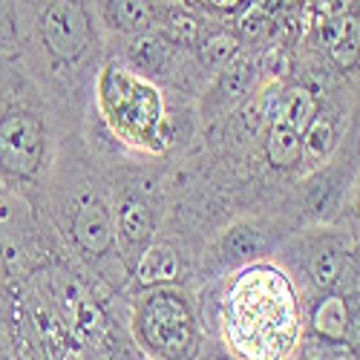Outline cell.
Wrapping results in <instances>:
<instances>
[{"label": "cell", "mask_w": 360, "mask_h": 360, "mask_svg": "<svg viewBox=\"0 0 360 360\" xmlns=\"http://www.w3.org/2000/svg\"><path fill=\"white\" fill-rule=\"evenodd\" d=\"M136 326L144 343L165 357H185L193 343V317L170 291H153L141 300Z\"/></svg>", "instance_id": "obj_1"}, {"label": "cell", "mask_w": 360, "mask_h": 360, "mask_svg": "<svg viewBox=\"0 0 360 360\" xmlns=\"http://www.w3.org/2000/svg\"><path fill=\"white\" fill-rule=\"evenodd\" d=\"M41 153H44L41 122L29 112H9L0 122V167L15 176H29L38 170Z\"/></svg>", "instance_id": "obj_2"}, {"label": "cell", "mask_w": 360, "mask_h": 360, "mask_svg": "<svg viewBox=\"0 0 360 360\" xmlns=\"http://www.w3.org/2000/svg\"><path fill=\"white\" fill-rule=\"evenodd\" d=\"M41 35L58 58H78L89 46V18L78 0H55L41 18Z\"/></svg>", "instance_id": "obj_3"}, {"label": "cell", "mask_w": 360, "mask_h": 360, "mask_svg": "<svg viewBox=\"0 0 360 360\" xmlns=\"http://www.w3.org/2000/svg\"><path fill=\"white\" fill-rule=\"evenodd\" d=\"M72 236L78 239V245L86 254H96V257L112 245V222H110L107 207L98 199L84 202V207L75 214Z\"/></svg>", "instance_id": "obj_4"}, {"label": "cell", "mask_w": 360, "mask_h": 360, "mask_svg": "<svg viewBox=\"0 0 360 360\" xmlns=\"http://www.w3.org/2000/svg\"><path fill=\"white\" fill-rule=\"evenodd\" d=\"M179 277V257L170 245L165 243H156L150 245L139 265H136V283L141 288H150V285H162V283H173Z\"/></svg>", "instance_id": "obj_5"}, {"label": "cell", "mask_w": 360, "mask_h": 360, "mask_svg": "<svg viewBox=\"0 0 360 360\" xmlns=\"http://www.w3.org/2000/svg\"><path fill=\"white\" fill-rule=\"evenodd\" d=\"M311 323H314V332H317L323 340L343 343V340H346V332H349V309H346V300L338 297V294L323 297L320 303L314 306Z\"/></svg>", "instance_id": "obj_6"}, {"label": "cell", "mask_w": 360, "mask_h": 360, "mask_svg": "<svg viewBox=\"0 0 360 360\" xmlns=\"http://www.w3.org/2000/svg\"><path fill=\"white\" fill-rule=\"evenodd\" d=\"M300 144H303V136H300L288 122H283V118L268 124L265 153H268V162H271L274 167L297 165L300 162Z\"/></svg>", "instance_id": "obj_7"}, {"label": "cell", "mask_w": 360, "mask_h": 360, "mask_svg": "<svg viewBox=\"0 0 360 360\" xmlns=\"http://www.w3.org/2000/svg\"><path fill=\"white\" fill-rule=\"evenodd\" d=\"M104 18L122 32H144L153 20L150 0H104Z\"/></svg>", "instance_id": "obj_8"}, {"label": "cell", "mask_w": 360, "mask_h": 360, "mask_svg": "<svg viewBox=\"0 0 360 360\" xmlns=\"http://www.w3.org/2000/svg\"><path fill=\"white\" fill-rule=\"evenodd\" d=\"M251 84H254V61H251L248 55H236L233 61L222 70L214 93H217L219 104L225 107V104H233V101L243 98L248 93Z\"/></svg>", "instance_id": "obj_9"}, {"label": "cell", "mask_w": 360, "mask_h": 360, "mask_svg": "<svg viewBox=\"0 0 360 360\" xmlns=\"http://www.w3.org/2000/svg\"><path fill=\"white\" fill-rule=\"evenodd\" d=\"M335 144V127L326 115H314L311 124L303 133V144H300V162L306 167H317L328 153H332Z\"/></svg>", "instance_id": "obj_10"}, {"label": "cell", "mask_w": 360, "mask_h": 360, "mask_svg": "<svg viewBox=\"0 0 360 360\" xmlns=\"http://www.w3.org/2000/svg\"><path fill=\"white\" fill-rule=\"evenodd\" d=\"M328 52H332L335 64L343 70H352L360 58V18L346 15L338 26L332 38H328Z\"/></svg>", "instance_id": "obj_11"}, {"label": "cell", "mask_w": 360, "mask_h": 360, "mask_svg": "<svg viewBox=\"0 0 360 360\" xmlns=\"http://www.w3.org/2000/svg\"><path fill=\"white\" fill-rule=\"evenodd\" d=\"M118 225L130 245H141L147 243V236L153 233V214H150L147 202H141L139 196H130L122 205V214H118Z\"/></svg>", "instance_id": "obj_12"}, {"label": "cell", "mask_w": 360, "mask_h": 360, "mask_svg": "<svg viewBox=\"0 0 360 360\" xmlns=\"http://www.w3.org/2000/svg\"><path fill=\"white\" fill-rule=\"evenodd\" d=\"M317 115V107H314V96L309 93L306 86H291L283 93V110L277 118L288 122L300 136L306 133V127L311 124V118Z\"/></svg>", "instance_id": "obj_13"}, {"label": "cell", "mask_w": 360, "mask_h": 360, "mask_svg": "<svg viewBox=\"0 0 360 360\" xmlns=\"http://www.w3.org/2000/svg\"><path fill=\"white\" fill-rule=\"evenodd\" d=\"M239 52V41L231 32H217L199 46V61L205 70H225Z\"/></svg>", "instance_id": "obj_14"}, {"label": "cell", "mask_w": 360, "mask_h": 360, "mask_svg": "<svg viewBox=\"0 0 360 360\" xmlns=\"http://www.w3.org/2000/svg\"><path fill=\"white\" fill-rule=\"evenodd\" d=\"M67 306H70L75 323L84 328V332L96 335V332H101V328H104V317H101L98 306L93 303V300H86L78 285H70L67 288Z\"/></svg>", "instance_id": "obj_15"}, {"label": "cell", "mask_w": 360, "mask_h": 360, "mask_svg": "<svg viewBox=\"0 0 360 360\" xmlns=\"http://www.w3.org/2000/svg\"><path fill=\"white\" fill-rule=\"evenodd\" d=\"M167 58V44L159 41V38H136L130 44V61L139 67V70H147V72H156Z\"/></svg>", "instance_id": "obj_16"}, {"label": "cell", "mask_w": 360, "mask_h": 360, "mask_svg": "<svg viewBox=\"0 0 360 360\" xmlns=\"http://www.w3.org/2000/svg\"><path fill=\"white\" fill-rule=\"evenodd\" d=\"M340 254L335 248H320L311 259V277L320 288H328V285H335L338 277H340Z\"/></svg>", "instance_id": "obj_17"}, {"label": "cell", "mask_w": 360, "mask_h": 360, "mask_svg": "<svg viewBox=\"0 0 360 360\" xmlns=\"http://www.w3.org/2000/svg\"><path fill=\"white\" fill-rule=\"evenodd\" d=\"M285 360H354V354H352L346 346L328 340V346H306V349L294 352V354L285 357Z\"/></svg>", "instance_id": "obj_18"}, {"label": "cell", "mask_w": 360, "mask_h": 360, "mask_svg": "<svg viewBox=\"0 0 360 360\" xmlns=\"http://www.w3.org/2000/svg\"><path fill=\"white\" fill-rule=\"evenodd\" d=\"M259 245H262V239H259L257 231L236 228V231L228 233V248H231V254H236V257H248V254H254Z\"/></svg>", "instance_id": "obj_19"}, {"label": "cell", "mask_w": 360, "mask_h": 360, "mask_svg": "<svg viewBox=\"0 0 360 360\" xmlns=\"http://www.w3.org/2000/svg\"><path fill=\"white\" fill-rule=\"evenodd\" d=\"M170 29H173L179 38L193 41V35H196V20H193L191 15H170Z\"/></svg>", "instance_id": "obj_20"}, {"label": "cell", "mask_w": 360, "mask_h": 360, "mask_svg": "<svg viewBox=\"0 0 360 360\" xmlns=\"http://www.w3.org/2000/svg\"><path fill=\"white\" fill-rule=\"evenodd\" d=\"M262 70H268V75H271V78H280L285 72V55L277 52V49H271V52L262 58Z\"/></svg>", "instance_id": "obj_21"}]
</instances>
